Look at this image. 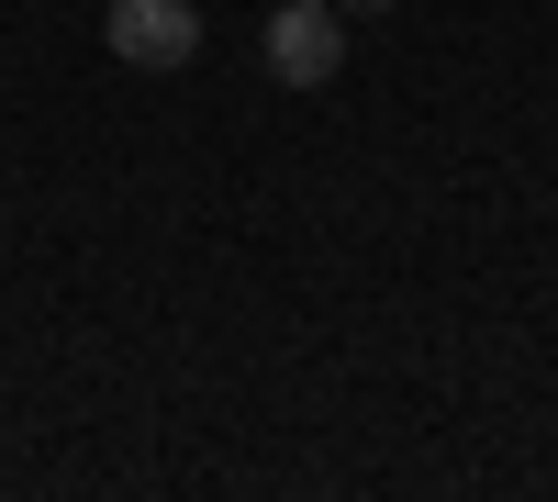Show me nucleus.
Wrapping results in <instances>:
<instances>
[{
    "label": "nucleus",
    "mask_w": 558,
    "mask_h": 502,
    "mask_svg": "<svg viewBox=\"0 0 558 502\" xmlns=\"http://www.w3.org/2000/svg\"><path fill=\"white\" fill-rule=\"evenodd\" d=\"M257 57H268L279 89H324L347 68V12H336V0H279L268 34H257Z\"/></svg>",
    "instance_id": "obj_1"
},
{
    "label": "nucleus",
    "mask_w": 558,
    "mask_h": 502,
    "mask_svg": "<svg viewBox=\"0 0 558 502\" xmlns=\"http://www.w3.org/2000/svg\"><path fill=\"white\" fill-rule=\"evenodd\" d=\"M336 12H391V0H336Z\"/></svg>",
    "instance_id": "obj_3"
},
{
    "label": "nucleus",
    "mask_w": 558,
    "mask_h": 502,
    "mask_svg": "<svg viewBox=\"0 0 558 502\" xmlns=\"http://www.w3.org/2000/svg\"><path fill=\"white\" fill-rule=\"evenodd\" d=\"M101 45H112L123 68H191L202 57V12H191V0H112Z\"/></svg>",
    "instance_id": "obj_2"
}]
</instances>
